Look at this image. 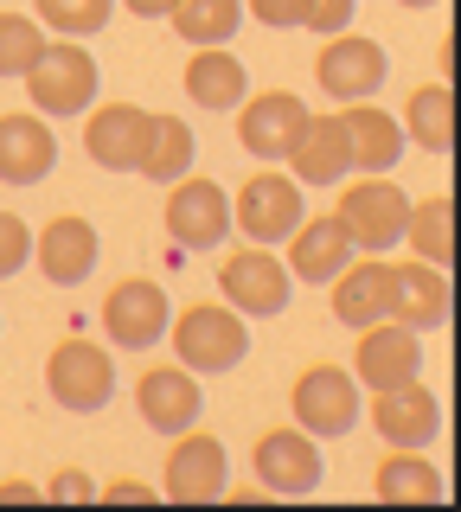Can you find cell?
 <instances>
[{"label": "cell", "mask_w": 461, "mask_h": 512, "mask_svg": "<svg viewBox=\"0 0 461 512\" xmlns=\"http://www.w3.org/2000/svg\"><path fill=\"white\" fill-rule=\"evenodd\" d=\"M397 244H410V256H423V263L449 269L455 263V199H449V192H436V199H410L404 237H397Z\"/></svg>", "instance_id": "cell-27"}, {"label": "cell", "mask_w": 461, "mask_h": 512, "mask_svg": "<svg viewBox=\"0 0 461 512\" xmlns=\"http://www.w3.org/2000/svg\"><path fill=\"white\" fill-rule=\"evenodd\" d=\"M397 128H404L423 154H449L455 148V90L442 84V77H436V84H423L417 96H410V109H404V122H397Z\"/></svg>", "instance_id": "cell-28"}, {"label": "cell", "mask_w": 461, "mask_h": 512, "mask_svg": "<svg viewBox=\"0 0 461 512\" xmlns=\"http://www.w3.org/2000/svg\"><path fill=\"white\" fill-rule=\"evenodd\" d=\"M282 167H289L301 186H340L346 173H353V148H346L340 116H314L308 109V122H301L295 148L282 154Z\"/></svg>", "instance_id": "cell-21"}, {"label": "cell", "mask_w": 461, "mask_h": 512, "mask_svg": "<svg viewBox=\"0 0 461 512\" xmlns=\"http://www.w3.org/2000/svg\"><path fill=\"white\" fill-rule=\"evenodd\" d=\"M26 96L39 116H84L97 103V58L77 39H45V52L26 64Z\"/></svg>", "instance_id": "cell-4"}, {"label": "cell", "mask_w": 461, "mask_h": 512, "mask_svg": "<svg viewBox=\"0 0 461 512\" xmlns=\"http://www.w3.org/2000/svg\"><path fill=\"white\" fill-rule=\"evenodd\" d=\"M301 218H308V205H301V180L282 173L276 160L250 173V180L237 186V199H231V224L244 231V244H289V231Z\"/></svg>", "instance_id": "cell-5"}, {"label": "cell", "mask_w": 461, "mask_h": 512, "mask_svg": "<svg viewBox=\"0 0 461 512\" xmlns=\"http://www.w3.org/2000/svg\"><path fill=\"white\" fill-rule=\"evenodd\" d=\"M167 288L154 282V276H122L116 288L103 295V333H109V346L116 352H148V346H161L167 340Z\"/></svg>", "instance_id": "cell-8"}, {"label": "cell", "mask_w": 461, "mask_h": 512, "mask_svg": "<svg viewBox=\"0 0 461 512\" xmlns=\"http://www.w3.org/2000/svg\"><path fill=\"white\" fill-rule=\"evenodd\" d=\"M225 474H231L225 442L205 436V429H180L173 448H167L161 500H173V506H212V500H225Z\"/></svg>", "instance_id": "cell-11"}, {"label": "cell", "mask_w": 461, "mask_h": 512, "mask_svg": "<svg viewBox=\"0 0 461 512\" xmlns=\"http://www.w3.org/2000/svg\"><path fill=\"white\" fill-rule=\"evenodd\" d=\"M231 500L237 506H257V500H269V493H263V480H250V487H231Z\"/></svg>", "instance_id": "cell-40"}, {"label": "cell", "mask_w": 461, "mask_h": 512, "mask_svg": "<svg viewBox=\"0 0 461 512\" xmlns=\"http://www.w3.org/2000/svg\"><path fill=\"white\" fill-rule=\"evenodd\" d=\"M193 154H199V135L186 128L180 116H154L148 122V154H141L135 173H148L154 186H173L180 173H193Z\"/></svg>", "instance_id": "cell-29"}, {"label": "cell", "mask_w": 461, "mask_h": 512, "mask_svg": "<svg viewBox=\"0 0 461 512\" xmlns=\"http://www.w3.org/2000/svg\"><path fill=\"white\" fill-rule=\"evenodd\" d=\"M20 500H45V487H33V480H0V506H20Z\"/></svg>", "instance_id": "cell-38"}, {"label": "cell", "mask_w": 461, "mask_h": 512, "mask_svg": "<svg viewBox=\"0 0 461 512\" xmlns=\"http://www.w3.org/2000/svg\"><path fill=\"white\" fill-rule=\"evenodd\" d=\"M301 122H308V103H301L295 90H257V96L237 103V141H244V154H257L263 167L295 148Z\"/></svg>", "instance_id": "cell-17"}, {"label": "cell", "mask_w": 461, "mask_h": 512, "mask_svg": "<svg viewBox=\"0 0 461 512\" xmlns=\"http://www.w3.org/2000/svg\"><path fill=\"white\" fill-rule=\"evenodd\" d=\"M109 506H154L161 500V487H148V480H135V474H122V480H109V487H97Z\"/></svg>", "instance_id": "cell-37"}, {"label": "cell", "mask_w": 461, "mask_h": 512, "mask_svg": "<svg viewBox=\"0 0 461 512\" xmlns=\"http://www.w3.org/2000/svg\"><path fill=\"white\" fill-rule=\"evenodd\" d=\"M353 244H346V231H340V218L333 212H321V218H301L295 231H289V276L295 282H314V288H327L333 276H340L346 263H353Z\"/></svg>", "instance_id": "cell-23"}, {"label": "cell", "mask_w": 461, "mask_h": 512, "mask_svg": "<svg viewBox=\"0 0 461 512\" xmlns=\"http://www.w3.org/2000/svg\"><path fill=\"white\" fill-rule=\"evenodd\" d=\"M167 340H173V359L186 372H237L250 352V327L231 301H193L180 308V320H167Z\"/></svg>", "instance_id": "cell-1"}, {"label": "cell", "mask_w": 461, "mask_h": 512, "mask_svg": "<svg viewBox=\"0 0 461 512\" xmlns=\"http://www.w3.org/2000/svg\"><path fill=\"white\" fill-rule=\"evenodd\" d=\"M449 314H455L449 269L423 263V256L391 263V320H404L410 333H436V327H449Z\"/></svg>", "instance_id": "cell-19"}, {"label": "cell", "mask_w": 461, "mask_h": 512, "mask_svg": "<svg viewBox=\"0 0 461 512\" xmlns=\"http://www.w3.org/2000/svg\"><path fill=\"white\" fill-rule=\"evenodd\" d=\"M122 7H129L135 20H167V13H173V0H122Z\"/></svg>", "instance_id": "cell-39"}, {"label": "cell", "mask_w": 461, "mask_h": 512, "mask_svg": "<svg viewBox=\"0 0 461 512\" xmlns=\"http://www.w3.org/2000/svg\"><path fill=\"white\" fill-rule=\"evenodd\" d=\"M340 128H346V148H353V167L359 173H391L404 160V128H397L378 103H346L340 109Z\"/></svg>", "instance_id": "cell-24"}, {"label": "cell", "mask_w": 461, "mask_h": 512, "mask_svg": "<svg viewBox=\"0 0 461 512\" xmlns=\"http://www.w3.org/2000/svg\"><path fill=\"white\" fill-rule=\"evenodd\" d=\"M45 391H52L58 410L90 416V410H103L109 397H116V359H109L97 340L71 333V340H58L52 359H45Z\"/></svg>", "instance_id": "cell-6"}, {"label": "cell", "mask_w": 461, "mask_h": 512, "mask_svg": "<svg viewBox=\"0 0 461 512\" xmlns=\"http://www.w3.org/2000/svg\"><path fill=\"white\" fill-rule=\"evenodd\" d=\"M244 13H250V20H263V26H276V32H289V26H301L308 0H244Z\"/></svg>", "instance_id": "cell-35"}, {"label": "cell", "mask_w": 461, "mask_h": 512, "mask_svg": "<svg viewBox=\"0 0 461 512\" xmlns=\"http://www.w3.org/2000/svg\"><path fill=\"white\" fill-rule=\"evenodd\" d=\"M180 84H186V96H193L199 109H231V103H244V96H250L244 58H237V52H218V45H193Z\"/></svg>", "instance_id": "cell-26"}, {"label": "cell", "mask_w": 461, "mask_h": 512, "mask_svg": "<svg viewBox=\"0 0 461 512\" xmlns=\"http://www.w3.org/2000/svg\"><path fill=\"white\" fill-rule=\"evenodd\" d=\"M346 372L359 378V391H385V384H404V378H423V346L404 320H372L359 327V346H353V365Z\"/></svg>", "instance_id": "cell-14"}, {"label": "cell", "mask_w": 461, "mask_h": 512, "mask_svg": "<svg viewBox=\"0 0 461 512\" xmlns=\"http://www.w3.org/2000/svg\"><path fill=\"white\" fill-rule=\"evenodd\" d=\"M365 416H372V429L391 448H429V442L442 436V404H436V391H429L423 378H404V384L372 391Z\"/></svg>", "instance_id": "cell-13"}, {"label": "cell", "mask_w": 461, "mask_h": 512, "mask_svg": "<svg viewBox=\"0 0 461 512\" xmlns=\"http://www.w3.org/2000/svg\"><path fill=\"white\" fill-rule=\"evenodd\" d=\"M148 122L154 109L141 103H90L84 109V154L109 173H135L148 154Z\"/></svg>", "instance_id": "cell-16"}, {"label": "cell", "mask_w": 461, "mask_h": 512, "mask_svg": "<svg viewBox=\"0 0 461 512\" xmlns=\"http://www.w3.org/2000/svg\"><path fill=\"white\" fill-rule=\"evenodd\" d=\"M167 26L186 45H231L237 26H244V0H173Z\"/></svg>", "instance_id": "cell-30"}, {"label": "cell", "mask_w": 461, "mask_h": 512, "mask_svg": "<svg viewBox=\"0 0 461 512\" xmlns=\"http://www.w3.org/2000/svg\"><path fill=\"white\" fill-rule=\"evenodd\" d=\"M250 468H257L269 500H308V493L321 487V442L295 423L263 429L257 448H250Z\"/></svg>", "instance_id": "cell-7"}, {"label": "cell", "mask_w": 461, "mask_h": 512, "mask_svg": "<svg viewBox=\"0 0 461 512\" xmlns=\"http://www.w3.org/2000/svg\"><path fill=\"white\" fill-rule=\"evenodd\" d=\"M327 295H333V320H340V327H353V333L372 327V320L391 314V263L385 256H353V263L327 282Z\"/></svg>", "instance_id": "cell-22"}, {"label": "cell", "mask_w": 461, "mask_h": 512, "mask_svg": "<svg viewBox=\"0 0 461 512\" xmlns=\"http://www.w3.org/2000/svg\"><path fill=\"white\" fill-rule=\"evenodd\" d=\"M26 256H33V231H26L20 212H7V205H0V276H20Z\"/></svg>", "instance_id": "cell-33"}, {"label": "cell", "mask_w": 461, "mask_h": 512, "mask_svg": "<svg viewBox=\"0 0 461 512\" xmlns=\"http://www.w3.org/2000/svg\"><path fill=\"white\" fill-rule=\"evenodd\" d=\"M52 167H58L52 116H39V109H13V116H0V180L26 192V186H39Z\"/></svg>", "instance_id": "cell-20"}, {"label": "cell", "mask_w": 461, "mask_h": 512, "mask_svg": "<svg viewBox=\"0 0 461 512\" xmlns=\"http://www.w3.org/2000/svg\"><path fill=\"white\" fill-rule=\"evenodd\" d=\"M135 410H141V423H148L154 436L173 442L180 429H193L199 410H205L199 372H186L180 359H173V365H148V372L135 378Z\"/></svg>", "instance_id": "cell-15"}, {"label": "cell", "mask_w": 461, "mask_h": 512, "mask_svg": "<svg viewBox=\"0 0 461 512\" xmlns=\"http://www.w3.org/2000/svg\"><path fill=\"white\" fill-rule=\"evenodd\" d=\"M372 493L385 506H436L442 493V468L423 455V448H391L385 461H378V474H372Z\"/></svg>", "instance_id": "cell-25"}, {"label": "cell", "mask_w": 461, "mask_h": 512, "mask_svg": "<svg viewBox=\"0 0 461 512\" xmlns=\"http://www.w3.org/2000/svg\"><path fill=\"white\" fill-rule=\"evenodd\" d=\"M45 52V26L33 13H0V77H26V64Z\"/></svg>", "instance_id": "cell-32"}, {"label": "cell", "mask_w": 461, "mask_h": 512, "mask_svg": "<svg viewBox=\"0 0 461 512\" xmlns=\"http://www.w3.org/2000/svg\"><path fill=\"white\" fill-rule=\"evenodd\" d=\"M218 295L237 314H282L295 295V276H289L282 256H269V244H244L218 263Z\"/></svg>", "instance_id": "cell-10"}, {"label": "cell", "mask_w": 461, "mask_h": 512, "mask_svg": "<svg viewBox=\"0 0 461 512\" xmlns=\"http://www.w3.org/2000/svg\"><path fill=\"white\" fill-rule=\"evenodd\" d=\"M97 224L90 218H77V212H58L52 224H39L33 231V263H39V276L52 282V288H77L97 269Z\"/></svg>", "instance_id": "cell-18"}, {"label": "cell", "mask_w": 461, "mask_h": 512, "mask_svg": "<svg viewBox=\"0 0 461 512\" xmlns=\"http://www.w3.org/2000/svg\"><path fill=\"white\" fill-rule=\"evenodd\" d=\"M289 416L314 442H340V436L359 429L365 391H359V378L346 372V365H308V372L289 384Z\"/></svg>", "instance_id": "cell-3"}, {"label": "cell", "mask_w": 461, "mask_h": 512, "mask_svg": "<svg viewBox=\"0 0 461 512\" xmlns=\"http://www.w3.org/2000/svg\"><path fill=\"white\" fill-rule=\"evenodd\" d=\"M391 58L378 39H359L353 26L333 32V39H321V52H314V84H321L333 103H359V96H372L378 84H385Z\"/></svg>", "instance_id": "cell-12"}, {"label": "cell", "mask_w": 461, "mask_h": 512, "mask_svg": "<svg viewBox=\"0 0 461 512\" xmlns=\"http://www.w3.org/2000/svg\"><path fill=\"white\" fill-rule=\"evenodd\" d=\"M359 13V0H308V13H301V26L321 32V39H333V32H346Z\"/></svg>", "instance_id": "cell-34"}, {"label": "cell", "mask_w": 461, "mask_h": 512, "mask_svg": "<svg viewBox=\"0 0 461 512\" xmlns=\"http://www.w3.org/2000/svg\"><path fill=\"white\" fill-rule=\"evenodd\" d=\"M167 244L180 250H218L231 231V192L218 180H199V173H180L167 186Z\"/></svg>", "instance_id": "cell-9"}, {"label": "cell", "mask_w": 461, "mask_h": 512, "mask_svg": "<svg viewBox=\"0 0 461 512\" xmlns=\"http://www.w3.org/2000/svg\"><path fill=\"white\" fill-rule=\"evenodd\" d=\"M397 7H436V0H397Z\"/></svg>", "instance_id": "cell-41"}, {"label": "cell", "mask_w": 461, "mask_h": 512, "mask_svg": "<svg viewBox=\"0 0 461 512\" xmlns=\"http://www.w3.org/2000/svg\"><path fill=\"white\" fill-rule=\"evenodd\" d=\"M404 212H410V192L397 186L391 173H359V180H346L340 205H333L346 244L359 256H385L397 237H404Z\"/></svg>", "instance_id": "cell-2"}, {"label": "cell", "mask_w": 461, "mask_h": 512, "mask_svg": "<svg viewBox=\"0 0 461 512\" xmlns=\"http://www.w3.org/2000/svg\"><path fill=\"white\" fill-rule=\"evenodd\" d=\"M116 0H33V20L52 26L58 39H90V32L109 26Z\"/></svg>", "instance_id": "cell-31"}, {"label": "cell", "mask_w": 461, "mask_h": 512, "mask_svg": "<svg viewBox=\"0 0 461 512\" xmlns=\"http://www.w3.org/2000/svg\"><path fill=\"white\" fill-rule=\"evenodd\" d=\"M45 500H58V506H84V500H97V487H90V474H84V468H65V474L45 480Z\"/></svg>", "instance_id": "cell-36"}]
</instances>
